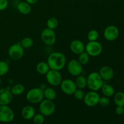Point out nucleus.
Here are the masks:
<instances>
[{
    "instance_id": "obj_18",
    "label": "nucleus",
    "mask_w": 124,
    "mask_h": 124,
    "mask_svg": "<svg viewBox=\"0 0 124 124\" xmlns=\"http://www.w3.org/2000/svg\"><path fill=\"white\" fill-rule=\"evenodd\" d=\"M17 9L23 15H28L31 10V6L26 1H21L17 6Z\"/></svg>"
},
{
    "instance_id": "obj_33",
    "label": "nucleus",
    "mask_w": 124,
    "mask_h": 124,
    "mask_svg": "<svg viewBox=\"0 0 124 124\" xmlns=\"http://www.w3.org/2000/svg\"><path fill=\"white\" fill-rule=\"evenodd\" d=\"M8 6V0H0V11L6 10Z\"/></svg>"
},
{
    "instance_id": "obj_31",
    "label": "nucleus",
    "mask_w": 124,
    "mask_h": 124,
    "mask_svg": "<svg viewBox=\"0 0 124 124\" xmlns=\"http://www.w3.org/2000/svg\"><path fill=\"white\" fill-rule=\"evenodd\" d=\"M87 38L89 41H97L99 38V33L96 30H91L88 31Z\"/></svg>"
},
{
    "instance_id": "obj_17",
    "label": "nucleus",
    "mask_w": 124,
    "mask_h": 124,
    "mask_svg": "<svg viewBox=\"0 0 124 124\" xmlns=\"http://www.w3.org/2000/svg\"><path fill=\"white\" fill-rule=\"evenodd\" d=\"M35 108L31 105H25L21 110V116L25 120H31L35 115Z\"/></svg>"
},
{
    "instance_id": "obj_37",
    "label": "nucleus",
    "mask_w": 124,
    "mask_h": 124,
    "mask_svg": "<svg viewBox=\"0 0 124 124\" xmlns=\"http://www.w3.org/2000/svg\"><path fill=\"white\" fill-rule=\"evenodd\" d=\"M91 1H98V0H91Z\"/></svg>"
},
{
    "instance_id": "obj_7",
    "label": "nucleus",
    "mask_w": 124,
    "mask_h": 124,
    "mask_svg": "<svg viewBox=\"0 0 124 124\" xmlns=\"http://www.w3.org/2000/svg\"><path fill=\"white\" fill-rule=\"evenodd\" d=\"M24 48L20 43H15L10 46L8 50V54L10 58L15 61L21 59L24 54Z\"/></svg>"
},
{
    "instance_id": "obj_26",
    "label": "nucleus",
    "mask_w": 124,
    "mask_h": 124,
    "mask_svg": "<svg viewBox=\"0 0 124 124\" xmlns=\"http://www.w3.org/2000/svg\"><path fill=\"white\" fill-rule=\"evenodd\" d=\"M33 40L29 37H25L21 41L20 44L24 48H30L33 45Z\"/></svg>"
},
{
    "instance_id": "obj_6",
    "label": "nucleus",
    "mask_w": 124,
    "mask_h": 124,
    "mask_svg": "<svg viewBox=\"0 0 124 124\" xmlns=\"http://www.w3.org/2000/svg\"><path fill=\"white\" fill-rule=\"evenodd\" d=\"M85 51L90 56H98L102 52V46L97 41H89L85 47Z\"/></svg>"
},
{
    "instance_id": "obj_1",
    "label": "nucleus",
    "mask_w": 124,
    "mask_h": 124,
    "mask_svg": "<svg viewBox=\"0 0 124 124\" xmlns=\"http://www.w3.org/2000/svg\"><path fill=\"white\" fill-rule=\"evenodd\" d=\"M47 62L49 65L50 69L59 71L65 66L66 58L65 55L61 52H53L48 56Z\"/></svg>"
},
{
    "instance_id": "obj_16",
    "label": "nucleus",
    "mask_w": 124,
    "mask_h": 124,
    "mask_svg": "<svg viewBox=\"0 0 124 124\" xmlns=\"http://www.w3.org/2000/svg\"><path fill=\"white\" fill-rule=\"evenodd\" d=\"M85 46L82 41L79 39H75L71 42L70 44V48L71 52L76 54H79L85 51Z\"/></svg>"
},
{
    "instance_id": "obj_4",
    "label": "nucleus",
    "mask_w": 124,
    "mask_h": 124,
    "mask_svg": "<svg viewBox=\"0 0 124 124\" xmlns=\"http://www.w3.org/2000/svg\"><path fill=\"white\" fill-rule=\"evenodd\" d=\"M55 109L56 106L53 101L46 99H43L39 103V113L44 116H50L52 115L55 111Z\"/></svg>"
},
{
    "instance_id": "obj_25",
    "label": "nucleus",
    "mask_w": 124,
    "mask_h": 124,
    "mask_svg": "<svg viewBox=\"0 0 124 124\" xmlns=\"http://www.w3.org/2000/svg\"><path fill=\"white\" fill-rule=\"evenodd\" d=\"M78 55L79 57L78 60L79 61V62L81 63L82 65L88 64V62H89L90 61V56L85 51L83 52L82 53H80Z\"/></svg>"
},
{
    "instance_id": "obj_19",
    "label": "nucleus",
    "mask_w": 124,
    "mask_h": 124,
    "mask_svg": "<svg viewBox=\"0 0 124 124\" xmlns=\"http://www.w3.org/2000/svg\"><path fill=\"white\" fill-rule=\"evenodd\" d=\"M50 70L49 65L46 62L41 61L38 63L36 65V70L40 75H46L47 72Z\"/></svg>"
},
{
    "instance_id": "obj_13",
    "label": "nucleus",
    "mask_w": 124,
    "mask_h": 124,
    "mask_svg": "<svg viewBox=\"0 0 124 124\" xmlns=\"http://www.w3.org/2000/svg\"><path fill=\"white\" fill-rule=\"evenodd\" d=\"M119 35L118 28L113 25L107 27L104 31V37L105 39L109 41L116 40Z\"/></svg>"
},
{
    "instance_id": "obj_14",
    "label": "nucleus",
    "mask_w": 124,
    "mask_h": 124,
    "mask_svg": "<svg viewBox=\"0 0 124 124\" xmlns=\"http://www.w3.org/2000/svg\"><path fill=\"white\" fill-rule=\"evenodd\" d=\"M13 94L7 88H0V105H8L13 100Z\"/></svg>"
},
{
    "instance_id": "obj_11",
    "label": "nucleus",
    "mask_w": 124,
    "mask_h": 124,
    "mask_svg": "<svg viewBox=\"0 0 124 124\" xmlns=\"http://www.w3.org/2000/svg\"><path fill=\"white\" fill-rule=\"evenodd\" d=\"M99 98H100V96L98 94V92L96 91L90 90L88 93H86L83 101L84 104L87 106L93 107L98 105L99 103Z\"/></svg>"
},
{
    "instance_id": "obj_30",
    "label": "nucleus",
    "mask_w": 124,
    "mask_h": 124,
    "mask_svg": "<svg viewBox=\"0 0 124 124\" xmlns=\"http://www.w3.org/2000/svg\"><path fill=\"white\" fill-rule=\"evenodd\" d=\"M73 95L74 96L75 98L77 100L79 101H83L84 98L85 93L83 89H80V88H76V90L73 93Z\"/></svg>"
},
{
    "instance_id": "obj_32",
    "label": "nucleus",
    "mask_w": 124,
    "mask_h": 124,
    "mask_svg": "<svg viewBox=\"0 0 124 124\" xmlns=\"http://www.w3.org/2000/svg\"><path fill=\"white\" fill-rule=\"evenodd\" d=\"M98 104L102 107H108L110 104V101L108 97H107L104 96L102 97H100L99 100V103Z\"/></svg>"
},
{
    "instance_id": "obj_2",
    "label": "nucleus",
    "mask_w": 124,
    "mask_h": 124,
    "mask_svg": "<svg viewBox=\"0 0 124 124\" xmlns=\"http://www.w3.org/2000/svg\"><path fill=\"white\" fill-rule=\"evenodd\" d=\"M87 87L90 90L98 92L101 90L104 84V80L100 76L99 73L92 72L87 78Z\"/></svg>"
},
{
    "instance_id": "obj_15",
    "label": "nucleus",
    "mask_w": 124,
    "mask_h": 124,
    "mask_svg": "<svg viewBox=\"0 0 124 124\" xmlns=\"http://www.w3.org/2000/svg\"><path fill=\"white\" fill-rule=\"evenodd\" d=\"M99 73L104 81H110L114 77V70L108 65H104L100 69Z\"/></svg>"
},
{
    "instance_id": "obj_22",
    "label": "nucleus",
    "mask_w": 124,
    "mask_h": 124,
    "mask_svg": "<svg viewBox=\"0 0 124 124\" xmlns=\"http://www.w3.org/2000/svg\"><path fill=\"white\" fill-rule=\"evenodd\" d=\"M75 82L78 88L84 89L85 88L87 87V78L85 77L83 75H79L77 76Z\"/></svg>"
},
{
    "instance_id": "obj_24",
    "label": "nucleus",
    "mask_w": 124,
    "mask_h": 124,
    "mask_svg": "<svg viewBox=\"0 0 124 124\" xmlns=\"http://www.w3.org/2000/svg\"><path fill=\"white\" fill-rule=\"evenodd\" d=\"M114 101L117 106H124V93L118 92L114 94Z\"/></svg>"
},
{
    "instance_id": "obj_36",
    "label": "nucleus",
    "mask_w": 124,
    "mask_h": 124,
    "mask_svg": "<svg viewBox=\"0 0 124 124\" xmlns=\"http://www.w3.org/2000/svg\"><path fill=\"white\" fill-rule=\"evenodd\" d=\"M1 83H2V81H1V77H0V85H1Z\"/></svg>"
},
{
    "instance_id": "obj_10",
    "label": "nucleus",
    "mask_w": 124,
    "mask_h": 124,
    "mask_svg": "<svg viewBox=\"0 0 124 124\" xmlns=\"http://www.w3.org/2000/svg\"><path fill=\"white\" fill-rule=\"evenodd\" d=\"M67 70L69 73L73 76L81 75L83 71L82 65L77 59H71L67 64Z\"/></svg>"
},
{
    "instance_id": "obj_3",
    "label": "nucleus",
    "mask_w": 124,
    "mask_h": 124,
    "mask_svg": "<svg viewBox=\"0 0 124 124\" xmlns=\"http://www.w3.org/2000/svg\"><path fill=\"white\" fill-rule=\"evenodd\" d=\"M44 98L43 89L40 87L31 88L26 94V99L31 104L40 103Z\"/></svg>"
},
{
    "instance_id": "obj_21",
    "label": "nucleus",
    "mask_w": 124,
    "mask_h": 124,
    "mask_svg": "<svg viewBox=\"0 0 124 124\" xmlns=\"http://www.w3.org/2000/svg\"><path fill=\"white\" fill-rule=\"evenodd\" d=\"M101 92L104 96L107 97H111L115 94V89L113 87L108 84H104L102 86Z\"/></svg>"
},
{
    "instance_id": "obj_20",
    "label": "nucleus",
    "mask_w": 124,
    "mask_h": 124,
    "mask_svg": "<svg viewBox=\"0 0 124 124\" xmlns=\"http://www.w3.org/2000/svg\"><path fill=\"white\" fill-rule=\"evenodd\" d=\"M44 96L48 100L54 101L57 97V93L53 88L51 87H46L43 90Z\"/></svg>"
},
{
    "instance_id": "obj_27",
    "label": "nucleus",
    "mask_w": 124,
    "mask_h": 124,
    "mask_svg": "<svg viewBox=\"0 0 124 124\" xmlns=\"http://www.w3.org/2000/svg\"><path fill=\"white\" fill-rule=\"evenodd\" d=\"M58 24H59V22L56 18H54V17L50 18L47 21V28L54 30L58 26Z\"/></svg>"
},
{
    "instance_id": "obj_38",
    "label": "nucleus",
    "mask_w": 124,
    "mask_h": 124,
    "mask_svg": "<svg viewBox=\"0 0 124 124\" xmlns=\"http://www.w3.org/2000/svg\"><path fill=\"white\" fill-rule=\"evenodd\" d=\"M123 108H124V106L123 107Z\"/></svg>"
},
{
    "instance_id": "obj_34",
    "label": "nucleus",
    "mask_w": 124,
    "mask_h": 124,
    "mask_svg": "<svg viewBox=\"0 0 124 124\" xmlns=\"http://www.w3.org/2000/svg\"><path fill=\"white\" fill-rule=\"evenodd\" d=\"M115 113L118 116H121L124 113V108L122 106H117L115 109Z\"/></svg>"
},
{
    "instance_id": "obj_29",
    "label": "nucleus",
    "mask_w": 124,
    "mask_h": 124,
    "mask_svg": "<svg viewBox=\"0 0 124 124\" xmlns=\"http://www.w3.org/2000/svg\"><path fill=\"white\" fill-rule=\"evenodd\" d=\"M45 116L41 113H35L33 117L32 118L34 124H42L45 121Z\"/></svg>"
},
{
    "instance_id": "obj_35",
    "label": "nucleus",
    "mask_w": 124,
    "mask_h": 124,
    "mask_svg": "<svg viewBox=\"0 0 124 124\" xmlns=\"http://www.w3.org/2000/svg\"><path fill=\"white\" fill-rule=\"evenodd\" d=\"M38 1L39 0H25V1H26V2H27L28 3L30 4V5L35 4H36Z\"/></svg>"
},
{
    "instance_id": "obj_28",
    "label": "nucleus",
    "mask_w": 124,
    "mask_h": 124,
    "mask_svg": "<svg viewBox=\"0 0 124 124\" xmlns=\"http://www.w3.org/2000/svg\"><path fill=\"white\" fill-rule=\"evenodd\" d=\"M8 70L9 67L8 64L5 61H0V77L6 75Z\"/></svg>"
},
{
    "instance_id": "obj_9",
    "label": "nucleus",
    "mask_w": 124,
    "mask_h": 124,
    "mask_svg": "<svg viewBox=\"0 0 124 124\" xmlns=\"http://www.w3.org/2000/svg\"><path fill=\"white\" fill-rule=\"evenodd\" d=\"M41 38L42 42L47 46H53L56 41V36L54 30L46 28L41 33Z\"/></svg>"
},
{
    "instance_id": "obj_23",
    "label": "nucleus",
    "mask_w": 124,
    "mask_h": 124,
    "mask_svg": "<svg viewBox=\"0 0 124 124\" xmlns=\"http://www.w3.org/2000/svg\"><path fill=\"white\" fill-rule=\"evenodd\" d=\"M10 92L13 95L20 96L25 92V87L22 84H16L12 86Z\"/></svg>"
},
{
    "instance_id": "obj_5",
    "label": "nucleus",
    "mask_w": 124,
    "mask_h": 124,
    "mask_svg": "<svg viewBox=\"0 0 124 124\" xmlns=\"http://www.w3.org/2000/svg\"><path fill=\"white\" fill-rule=\"evenodd\" d=\"M14 118V112L8 105H0V122L9 123L12 122Z\"/></svg>"
},
{
    "instance_id": "obj_8",
    "label": "nucleus",
    "mask_w": 124,
    "mask_h": 124,
    "mask_svg": "<svg viewBox=\"0 0 124 124\" xmlns=\"http://www.w3.org/2000/svg\"><path fill=\"white\" fill-rule=\"evenodd\" d=\"M46 80L50 85L52 86H58L62 81V77L58 70L50 69L46 75Z\"/></svg>"
},
{
    "instance_id": "obj_12",
    "label": "nucleus",
    "mask_w": 124,
    "mask_h": 124,
    "mask_svg": "<svg viewBox=\"0 0 124 124\" xmlns=\"http://www.w3.org/2000/svg\"><path fill=\"white\" fill-rule=\"evenodd\" d=\"M59 85L62 92L67 95H71L73 94L77 88L75 81L70 79L62 80Z\"/></svg>"
}]
</instances>
